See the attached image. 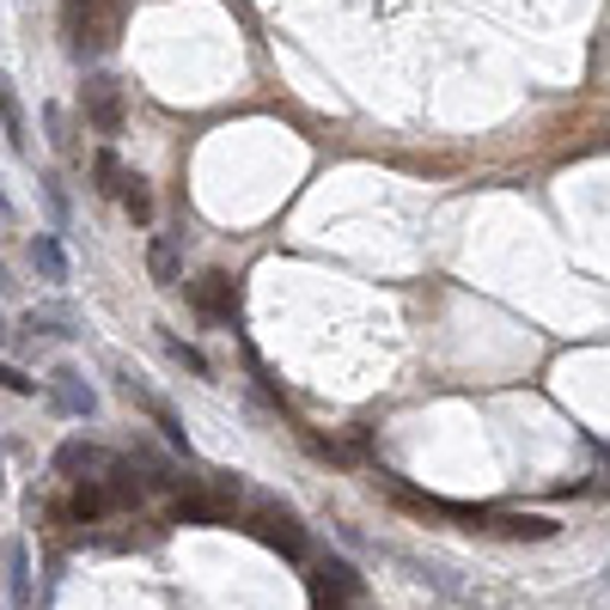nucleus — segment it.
I'll return each instance as SVG.
<instances>
[{"instance_id":"nucleus-1","label":"nucleus","mask_w":610,"mask_h":610,"mask_svg":"<svg viewBox=\"0 0 610 610\" xmlns=\"http://www.w3.org/2000/svg\"><path fill=\"white\" fill-rule=\"evenodd\" d=\"M312 598H318V610H348L360 592H367V580L355 574V562H342V555H318L312 562Z\"/></svg>"},{"instance_id":"nucleus-2","label":"nucleus","mask_w":610,"mask_h":610,"mask_svg":"<svg viewBox=\"0 0 610 610\" xmlns=\"http://www.w3.org/2000/svg\"><path fill=\"white\" fill-rule=\"evenodd\" d=\"M251 531L269 543V550H281L287 562H306V526H299V513H294V507H281V500H256Z\"/></svg>"},{"instance_id":"nucleus-3","label":"nucleus","mask_w":610,"mask_h":610,"mask_svg":"<svg viewBox=\"0 0 610 610\" xmlns=\"http://www.w3.org/2000/svg\"><path fill=\"white\" fill-rule=\"evenodd\" d=\"M116 25H123L116 0H68V37H73V49H111Z\"/></svg>"},{"instance_id":"nucleus-4","label":"nucleus","mask_w":610,"mask_h":610,"mask_svg":"<svg viewBox=\"0 0 610 610\" xmlns=\"http://www.w3.org/2000/svg\"><path fill=\"white\" fill-rule=\"evenodd\" d=\"M49 403H56L68 422H85V415L99 410V391L85 384V372H73V367H56L49 372Z\"/></svg>"},{"instance_id":"nucleus-5","label":"nucleus","mask_w":610,"mask_h":610,"mask_svg":"<svg viewBox=\"0 0 610 610\" xmlns=\"http://www.w3.org/2000/svg\"><path fill=\"white\" fill-rule=\"evenodd\" d=\"M85 116H92L99 135H123V123H128L123 85H116V80H85Z\"/></svg>"},{"instance_id":"nucleus-6","label":"nucleus","mask_w":610,"mask_h":610,"mask_svg":"<svg viewBox=\"0 0 610 610\" xmlns=\"http://www.w3.org/2000/svg\"><path fill=\"white\" fill-rule=\"evenodd\" d=\"M116 458L104 452V446H92V440H68V446H56V470L61 476H73V483H85V476H104Z\"/></svg>"},{"instance_id":"nucleus-7","label":"nucleus","mask_w":610,"mask_h":610,"mask_svg":"<svg viewBox=\"0 0 610 610\" xmlns=\"http://www.w3.org/2000/svg\"><path fill=\"white\" fill-rule=\"evenodd\" d=\"M171 519H177V526H232V507L220 495H177Z\"/></svg>"},{"instance_id":"nucleus-8","label":"nucleus","mask_w":610,"mask_h":610,"mask_svg":"<svg viewBox=\"0 0 610 610\" xmlns=\"http://www.w3.org/2000/svg\"><path fill=\"white\" fill-rule=\"evenodd\" d=\"M189 299H196L208 318H227V324H232V306H239V294H232L227 275H202V281H189Z\"/></svg>"},{"instance_id":"nucleus-9","label":"nucleus","mask_w":610,"mask_h":610,"mask_svg":"<svg viewBox=\"0 0 610 610\" xmlns=\"http://www.w3.org/2000/svg\"><path fill=\"white\" fill-rule=\"evenodd\" d=\"M68 513L80 519V526H92V519H104V513H116V500H111V488H104V476H85V483H73V500H68Z\"/></svg>"},{"instance_id":"nucleus-10","label":"nucleus","mask_w":610,"mask_h":610,"mask_svg":"<svg viewBox=\"0 0 610 610\" xmlns=\"http://www.w3.org/2000/svg\"><path fill=\"white\" fill-rule=\"evenodd\" d=\"M147 269H153L159 287H177V281H184V251H177V239H171V232H159V239L147 244Z\"/></svg>"},{"instance_id":"nucleus-11","label":"nucleus","mask_w":610,"mask_h":610,"mask_svg":"<svg viewBox=\"0 0 610 610\" xmlns=\"http://www.w3.org/2000/svg\"><path fill=\"white\" fill-rule=\"evenodd\" d=\"M7 592H13V605L25 610L31 605V550H25V538H7Z\"/></svg>"},{"instance_id":"nucleus-12","label":"nucleus","mask_w":610,"mask_h":610,"mask_svg":"<svg viewBox=\"0 0 610 610\" xmlns=\"http://www.w3.org/2000/svg\"><path fill=\"white\" fill-rule=\"evenodd\" d=\"M31 263H37L43 281H68V251H61L56 232H37V239H31Z\"/></svg>"},{"instance_id":"nucleus-13","label":"nucleus","mask_w":610,"mask_h":610,"mask_svg":"<svg viewBox=\"0 0 610 610\" xmlns=\"http://www.w3.org/2000/svg\"><path fill=\"white\" fill-rule=\"evenodd\" d=\"M0 123H7V135H13V147H19V153H31L25 111H19V99H13V80H0Z\"/></svg>"},{"instance_id":"nucleus-14","label":"nucleus","mask_w":610,"mask_h":610,"mask_svg":"<svg viewBox=\"0 0 610 610\" xmlns=\"http://www.w3.org/2000/svg\"><path fill=\"white\" fill-rule=\"evenodd\" d=\"M495 531H507V538H555V519H538V513H507V519H495Z\"/></svg>"},{"instance_id":"nucleus-15","label":"nucleus","mask_w":610,"mask_h":610,"mask_svg":"<svg viewBox=\"0 0 610 610\" xmlns=\"http://www.w3.org/2000/svg\"><path fill=\"white\" fill-rule=\"evenodd\" d=\"M123 208H128L135 227H153V189H147L141 177H128V184H123Z\"/></svg>"},{"instance_id":"nucleus-16","label":"nucleus","mask_w":610,"mask_h":610,"mask_svg":"<svg viewBox=\"0 0 610 610\" xmlns=\"http://www.w3.org/2000/svg\"><path fill=\"white\" fill-rule=\"evenodd\" d=\"M92 177H99L104 196H123V184H128L123 165H116V153H99V159H92Z\"/></svg>"},{"instance_id":"nucleus-17","label":"nucleus","mask_w":610,"mask_h":610,"mask_svg":"<svg viewBox=\"0 0 610 610\" xmlns=\"http://www.w3.org/2000/svg\"><path fill=\"white\" fill-rule=\"evenodd\" d=\"M153 422L165 427V440L177 446V452H189V434H184V422H177V415H171V403H165V398H153Z\"/></svg>"},{"instance_id":"nucleus-18","label":"nucleus","mask_w":610,"mask_h":610,"mask_svg":"<svg viewBox=\"0 0 610 610\" xmlns=\"http://www.w3.org/2000/svg\"><path fill=\"white\" fill-rule=\"evenodd\" d=\"M165 348H171V360H184V367L196 372V379H208V360H202V355H196V348H189L184 336H165Z\"/></svg>"},{"instance_id":"nucleus-19","label":"nucleus","mask_w":610,"mask_h":610,"mask_svg":"<svg viewBox=\"0 0 610 610\" xmlns=\"http://www.w3.org/2000/svg\"><path fill=\"white\" fill-rule=\"evenodd\" d=\"M25 330H31V336H68V318H61V312H31Z\"/></svg>"},{"instance_id":"nucleus-20","label":"nucleus","mask_w":610,"mask_h":610,"mask_svg":"<svg viewBox=\"0 0 610 610\" xmlns=\"http://www.w3.org/2000/svg\"><path fill=\"white\" fill-rule=\"evenodd\" d=\"M0 391H13V398H31L37 384H31V379H25V372H19V367H7V360H0Z\"/></svg>"},{"instance_id":"nucleus-21","label":"nucleus","mask_w":610,"mask_h":610,"mask_svg":"<svg viewBox=\"0 0 610 610\" xmlns=\"http://www.w3.org/2000/svg\"><path fill=\"white\" fill-rule=\"evenodd\" d=\"M43 123H49V141H56L61 153H68V147H73V135H68V116H61L56 104H49V111H43Z\"/></svg>"},{"instance_id":"nucleus-22","label":"nucleus","mask_w":610,"mask_h":610,"mask_svg":"<svg viewBox=\"0 0 610 610\" xmlns=\"http://www.w3.org/2000/svg\"><path fill=\"white\" fill-rule=\"evenodd\" d=\"M0 342H7V318H0Z\"/></svg>"},{"instance_id":"nucleus-23","label":"nucleus","mask_w":610,"mask_h":610,"mask_svg":"<svg viewBox=\"0 0 610 610\" xmlns=\"http://www.w3.org/2000/svg\"><path fill=\"white\" fill-rule=\"evenodd\" d=\"M0 476H7V464H0Z\"/></svg>"}]
</instances>
